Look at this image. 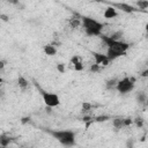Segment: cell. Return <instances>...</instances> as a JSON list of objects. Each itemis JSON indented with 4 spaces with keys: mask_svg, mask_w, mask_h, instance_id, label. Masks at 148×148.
<instances>
[{
    "mask_svg": "<svg viewBox=\"0 0 148 148\" xmlns=\"http://www.w3.org/2000/svg\"><path fill=\"white\" fill-rule=\"evenodd\" d=\"M102 40L104 42L105 46H106V57L109 58L110 61L125 56L126 52L130 49V44L124 42V40H114L111 39L109 36H102Z\"/></svg>",
    "mask_w": 148,
    "mask_h": 148,
    "instance_id": "cell-1",
    "label": "cell"
},
{
    "mask_svg": "<svg viewBox=\"0 0 148 148\" xmlns=\"http://www.w3.org/2000/svg\"><path fill=\"white\" fill-rule=\"evenodd\" d=\"M81 25H82L86 35H88L90 37L101 36V34L104 29V23H102L92 17H89V16L81 17Z\"/></svg>",
    "mask_w": 148,
    "mask_h": 148,
    "instance_id": "cell-2",
    "label": "cell"
},
{
    "mask_svg": "<svg viewBox=\"0 0 148 148\" xmlns=\"http://www.w3.org/2000/svg\"><path fill=\"white\" fill-rule=\"evenodd\" d=\"M50 134L62 146L72 147L75 145V133L69 130H59V131H50Z\"/></svg>",
    "mask_w": 148,
    "mask_h": 148,
    "instance_id": "cell-3",
    "label": "cell"
},
{
    "mask_svg": "<svg viewBox=\"0 0 148 148\" xmlns=\"http://www.w3.org/2000/svg\"><path fill=\"white\" fill-rule=\"evenodd\" d=\"M134 86H135V79L125 76V77L119 79L117 81V84H116L114 89L120 94H127V92H131L134 89Z\"/></svg>",
    "mask_w": 148,
    "mask_h": 148,
    "instance_id": "cell-4",
    "label": "cell"
},
{
    "mask_svg": "<svg viewBox=\"0 0 148 148\" xmlns=\"http://www.w3.org/2000/svg\"><path fill=\"white\" fill-rule=\"evenodd\" d=\"M42 98H43V102L46 106L49 108H56L60 104V98L57 94L54 92H49V91H44L42 90Z\"/></svg>",
    "mask_w": 148,
    "mask_h": 148,
    "instance_id": "cell-5",
    "label": "cell"
},
{
    "mask_svg": "<svg viewBox=\"0 0 148 148\" xmlns=\"http://www.w3.org/2000/svg\"><path fill=\"white\" fill-rule=\"evenodd\" d=\"M91 54H92V58H94V60H95L94 64L98 65L99 67H101V66H108V65L111 62V61L109 60V58L106 57L105 53H102V52H92Z\"/></svg>",
    "mask_w": 148,
    "mask_h": 148,
    "instance_id": "cell-6",
    "label": "cell"
},
{
    "mask_svg": "<svg viewBox=\"0 0 148 148\" xmlns=\"http://www.w3.org/2000/svg\"><path fill=\"white\" fill-rule=\"evenodd\" d=\"M112 7H114L116 9H120L121 12H125V13H133V12H138L139 9L131 6L130 3H125V2H116V3H111Z\"/></svg>",
    "mask_w": 148,
    "mask_h": 148,
    "instance_id": "cell-7",
    "label": "cell"
},
{
    "mask_svg": "<svg viewBox=\"0 0 148 148\" xmlns=\"http://www.w3.org/2000/svg\"><path fill=\"white\" fill-rule=\"evenodd\" d=\"M118 15V12H117V9L114 8V7H112V6H109L108 8H105V10H104V13H103V16L105 17V18H113V17H116Z\"/></svg>",
    "mask_w": 148,
    "mask_h": 148,
    "instance_id": "cell-8",
    "label": "cell"
},
{
    "mask_svg": "<svg viewBox=\"0 0 148 148\" xmlns=\"http://www.w3.org/2000/svg\"><path fill=\"white\" fill-rule=\"evenodd\" d=\"M12 142V138L6 134V133H2L0 134V147H8Z\"/></svg>",
    "mask_w": 148,
    "mask_h": 148,
    "instance_id": "cell-9",
    "label": "cell"
},
{
    "mask_svg": "<svg viewBox=\"0 0 148 148\" xmlns=\"http://www.w3.org/2000/svg\"><path fill=\"white\" fill-rule=\"evenodd\" d=\"M43 50H44L46 56H54L57 53V49H56V46L53 44H46L43 47Z\"/></svg>",
    "mask_w": 148,
    "mask_h": 148,
    "instance_id": "cell-10",
    "label": "cell"
},
{
    "mask_svg": "<svg viewBox=\"0 0 148 148\" xmlns=\"http://www.w3.org/2000/svg\"><path fill=\"white\" fill-rule=\"evenodd\" d=\"M112 126L116 130H121L124 127V118H113L112 119Z\"/></svg>",
    "mask_w": 148,
    "mask_h": 148,
    "instance_id": "cell-11",
    "label": "cell"
},
{
    "mask_svg": "<svg viewBox=\"0 0 148 148\" xmlns=\"http://www.w3.org/2000/svg\"><path fill=\"white\" fill-rule=\"evenodd\" d=\"M17 84H18V87H20L22 90H24V89H27V88H28L29 82H28V80H27L25 77L20 76V77L17 79Z\"/></svg>",
    "mask_w": 148,
    "mask_h": 148,
    "instance_id": "cell-12",
    "label": "cell"
},
{
    "mask_svg": "<svg viewBox=\"0 0 148 148\" xmlns=\"http://www.w3.org/2000/svg\"><path fill=\"white\" fill-rule=\"evenodd\" d=\"M81 25V18H77V17H72L69 20V27L72 29H76L77 27Z\"/></svg>",
    "mask_w": 148,
    "mask_h": 148,
    "instance_id": "cell-13",
    "label": "cell"
},
{
    "mask_svg": "<svg viewBox=\"0 0 148 148\" xmlns=\"http://www.w3.org/2000/svg\"><path fill=\"white\" fill-rule=\"evenodd\" d=\"M136 99H138L139 103H146V101H147V95H146V92L139 91L138 95H136Z\"/></svg>",
    "mask_w": 148,
    "mask_h": 148,
    "instance_id": "cell-14",
    "label": "cell"
},
{
    "mask_svg": "<svg viewBox=\"0 0 148 148\" xmlns=\"http://www.w3.org/2000/svg\"><path fill=\"white\" fill-rule=\"evenodd\" d=\"M117 81H118V79H111V80H109V81L106 82V88H108V89L114 88L116 84H117Z\"/></svg>",
    "mask_w": 148,
    "mask_h": 148,
    "instance_id": "cell-15",
    "label": "cell"
},
{
    "mask_svg": "<svg viewBox=\"0 0 148 148\" xmlns=\"http://www.w3.org/2000/svg\"><path fill=\"white\" fill-rule=\"evenodd\" d=\"M136 5H138V7H139V10L140 9H146L147 7H148V1H138L136 2Z\"/></svg>",
    "mask_w": 148,
    "mask_h": 148,
    "instance_id": "cell-16",
    "label": "cell"
},
{
    "mask_svg": "<svg viewBox=\"0 0 148 148\" xmlns=\"http://www.w3.org/2000/svg\"><path fill=\"white\" fill-rule=\"evenodd\" d=\"M73 67H74V71H77V72H80V71H83V68H84V66H83L82 61H80V62H77V64L73 65Z\"/></svg>",
    "mask_w": 148,
    "mask_h": 148,
    "instance_id": "cell-17",
    "label": "cell"
},
{
    "mask_svg": "<svg viewBox=\"0 0 148 148\" xmlns=\"http://www.w3.org/2000/svg\"><path fill=\"white\" fill-rule=\"evenodd\" d=\"M80 61H81V58H80L79 56H73V57L71 58L72 65H75V64H77V62H80Z\"/></svg>",
    "mask_w": 148,
    "mask_h": 148,
    "instance_id": "cell-18",
    "label": "cell"
},
{
    "mask_svg": "<svg viewBox=\"0 0 148 148\" xmlns=\"http://www.w3.org/2000/svg\"><path fill=\"white\" fill-rule=\"evenodd\" d=\"M90 109H91V104H90V103L84 102V103L82 104V110H83V111H88V110H90Z\"/></svg>",
    "mask_w": 148,
    "mask_h": 148,
    "instance_id": "cell-19",
    "label": "cell"
},
{
    "mask_svg": "<svg viewBox=\"0 0 148 148\" xmlns=\"http://www.w3.org/2000/svg\"><path fill=\"white\" fill-rule=\"evenodd\" d=\"M101 69V67L98 66V65H96V64H92L91 66H90V71L91 72H98Z\"/></svg>",
    "mask_w": 148,
    "mask_h": 148,
    "instance_id": "cell-20",
    "label": "cell"
},
{
    "mask_svg": "<svg viewBox=\"0 0 148 148\" xmlns=\"http://www.w3.org/2000/svg\"><path fill=\"white\" fill-rule=\"evenodd\" d=\"M57 69H58L60 73H65V65H64V64H58V65H57Z\"/></svg>",
    "mask_w": 148,
    "mask_h": 148,
    "instance_id": "cell-21",
    "label": "cell"
},
{
    "mask_svg": "<svg viewBox=\"0 0 148 148\" xmlns=\"http://www.w3.org/2000/svg\"><path fill=\"white\" fill-rule=\"evenodd\" d=\"M109 118H110L109 116H101V117L96 118V120L97 121H105V119H109Z\"/></svg>",
    "mask_w": 148,
    "mask_h": 148,
    "instance_id": "cell-22",
    "label": "cell"
},
{
    "mask_svg": "<svg viewBox=\"0 0 148 148\" xmlns=\"http://www.w3.org/2000/svg\"><path fill=\"white\" fill-rule=\"evenodd\" d=\"M126 146H127V148H133V140H132V139H131V140H127Z\"/></svg>",
    "mask_w": 148,
    "mask_h": 148,
    "instance_id": "cell-23",
    "label": "cell"
},
{
    "mask_svg": "<svg viewBox=\"0 0 148 148\" xmlns=\"http://www.w3.org/2000/svg\"><path fill=\"white\" fill-rule=\"evenodd\" d=\"M5 66H6V62L3 60H0V71H2L5 68Z\"/></svg>",
    "mask_w": 148,
    "mask_h": 148,
    "instance_id": "cell-24",
    "label": "cell"
},
{
    "mask_svg": "<svg viewBox=\"0 0 148 148\" xmlns=\"http://www.w3.org/2000/svg\"><path fill=\"white\" fill-rule=\"evenodd\" d=\"M2 82H3V79H2L1 76H0V83H2Z\"/></svg>",
    "mask_w": 148,
    "mask_h": 148,
    "instance_id": "cell-25",
    "label": "cell"
},
{
    "mask_svg": "<svg viewBox=\"0 0 148 148\" xmlns=\"http://www.w3.org/2000/svg\"><path fill=\"white\" fill-rule=\"evenodd\" d=\"M0 148H12V147H9V146H8V147H0Z\"/></svg>",
    "mask_w": 148,
    "mask_h": 148,
    "instance_id": "cell-26",
    "label": "cell"
},
{
    "mask_svg": "<svg viewBox=\"0 0 148 148\" xmlns=\"http://www.w3.org/2000/svg\"><path fill=\"white\" fill-rule=\"evenodd\" d=\"M1 84H2V83H0V87H1Z\"/></svg>",
    "mask_w": 148,
    "mask_h": 148,
    "instance_id": "cell-27",
    "label": "cell"
}]
</instances>
